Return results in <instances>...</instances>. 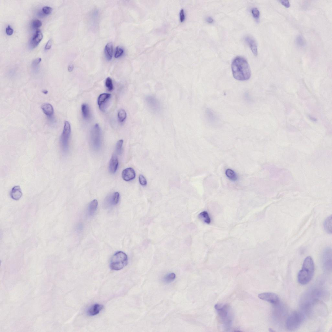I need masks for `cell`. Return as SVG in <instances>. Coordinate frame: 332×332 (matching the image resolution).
<instances>
[{
  "label": "cell",
  "instance_id": "obj_1",
  "mask_svg": "<svg viewBox=\"0 0 332 332\" xmlns=\"http://www.w3.org/2000/svg\"><path fill=\"white\" fill-rule=\"evenodd\" d=\"M232 70L234 77L236 80L245 81L251 78V68L247 60L243 57H237L234 59L232 63Z\"/></svg>",
  "mask_w": 332,
  "mask_h": 332
},
{
  "label": "cell",
  "instance_id": "obj_2",
  "mask_svg": "<svg viewBox=\"0 0 332 332\" xmlns=\"http://www.w3.org/2000/svg\"><path fill=\"white\" fill-rule=\"evenodd\" d=\"M315 267L310 257H308L304 260L302 269L298 272V280L300 284L305 285L310 282L313 276Z\"/></svg>",
  "mask_w": 332,
  "mask_h": 332
},
{
  "label": "cell",
  "instance_id": "obj_3",
  "mask_svg": "<svg viewBox=\"0 0 332 332\" xmlns=\"http://www.w3.org/2000/svg\"><path fill=\"white\" fill-rule=\"evenodd\" d=\"M215 308L224 327L229 329L231 327L233 319V314L230 306L227 304H217L215 306Z\"/></svg>",
  "mask_w": 332,
  "mask_h": 332
},
{
  "label": "cell",
  "instance_id": "obj_4",
  "mask_svg": "<svg viewBox=\"0 0 332 332\" xmlns=\"http://www.w3.org/2000/svg\"><path fill=\"white\" fill-rule=\"evenodd\" d=\"M127 255L122 251L117 252L112 257L110 263L111 269L113 270H121L127 264Z\"/></svg>",
  "mask_w": 332,
  "mask_h": 332
},
{
  "label": "cell",
  "instance_id": "obj_5",
  "mask_svg": "<svg viewBox=\"0 0 332 332\" xmlns=\"http://www.w3.org/2000/svg\"><path fill=\"white\" fill-rule=\"evenodd\" d=\"M304 320L303 314L299 311H295L289 316L286 323L288 329L294 331L300 327Z\"/></svg>",
  "mask_w": 332,
  "mask_h": 332
},
{
  "label": "cell",
  "instance_id": "obj_6",
  "mask_svg": "<svg viewBox=\"0 0 332 332\" xmlns=\"http://www.w3.org/2000/svg\"><path fill=\"white\" fill-rule=\"evenodd\" d=\"M71 134V127L68 121L65 122L64 127L60 139L61 148L64 153L67 152L69 148V142Z\"/></svg>",
  "mask_w": 332,
  "mask_h": 332
},
{
  "label": "cell",
  "instance_id": "obj_7",
  "mask_svg": "<svg viewBox=\"0 0 332 332\" xmlns=\"http://www.w3.org/2000/svg\"><path fill=\"white\" fill-rule=\"evenodd\" d=\"M91 141L92 146L94 150H98L101 144L100 129L98 124H96L91 131Z\"/></svg>",
  "mask_w": 332,
  "mask_h": 332
},
{
  "label": "cell",
  "instance_id": "obj_8",
  "mask_svg": "<svg viewBox=\"0 0 332 332\" xmlns=\"http://www.w3.org/2000/svg\"><path fill=\"white\" fill-rule=\"evenodd\" d=\"M258 297L262 300L267 301L274 305L279 303L280 299L276 293L272 292L263 293L258 295Z\"/></svg>",
  "mask_w": 332,
  "mask_h": 332
},
{
  "label": "cell",
  "instance_id": "obj_9",
  "mask_svg": "<svg viewBox=\"0 0 332 332\" xmlns=\"http://www.w3.org/2000/svg\"><path fill=\"white\" fill-rule=\"evenodd\" d=\"M119 194L118 192H115L108 196L106 199L104 203L105 207H109L115 205L118 203L119 200Z\"/></svg>",
  "mask_w": 332,
  "mask_h": 332
},
{
  "label": "cell",
  "instance_id": "obj_10",
  "mask_svg": "<svg viewBox=\"0 0 332 332\" xmlns=\"http://www.w3.org/2000/svg\"><path fill=\"white\" fill-rule=\"evenodd\" d=\"M122 176L125 181H129L134 179L136 177V173L132 168H128L123 171Z\"/></svg>",
  "mask_w": 332,
  "mask_h": 332
},
{
  "label": "cell",
  "instance_id": "obj_11",
  "mask_svg": "<svg viewBox=\"0 0 332 332\" xmlns=\"http://www.w3.org/2000/svg\"><path fill=\"white\" fill-rule=\"evenodd\" d=\"M43 38L42 33L40 30H37L30 41V45L32 48L37 47Z\"/></svg>",
  "mask_w": 332,
  "mask_h": 332
},
{
  "label": "cell",
  "instance_id": "obj_12",
  "mask_svg": "<svg viewBox=\"0 0 332 332\" xmlns=\"http://www.w3.org/2000/svg\"><path fill=\"white\" fill-rule=\"evenodd\" d=\"M110 97L111 94L107 93L102 94L100 95L98 99V104L100 109L101 110H104V106L110 99Z\"/></svg>",
  "mask_w": 332,
  "mask_h": 332
},
{
  "label": "cell",
  "instance_id": "obj_13",
  "mask_svg": "<svg viewBox=\"0 0 332 332\" xmlns=\"http://www.w3.org/2000/svg\"><path fill=\"white\" fill-rule=\"evenodd\" d=\"M245 39L247 44L249 45L250 48L254 55L256 56L257 55V48L256 41L253 37L251 36L246 37Z\"/></svg>",
  "mask_w": 332,
  "mask_h": 332
},
{
  "label": "cell",
  "instance_id": "obj_14",
  "mask_svg": "<svg viewBox=\"0 0 332 332\" xmlns=\"http://www.w3.org/2000/svg\"><path fill=\"white\" fill-rule=\"evenodd\" d=\"M119 161L116 155H113L110 161L109 165V171L111 173H115L118 168Z\"/></svg>",
  "mask_w": 332,
  "mask_h": 332
},
{
  "label": "cell",
  "instance_id": "obj_15",
  "mask_svg": "<svg viewBox=\"0 0 332 332\" xmlns=\"http://www.w3.org/2000/svg\"><path fill=\"white\" fill-rule=\"evenodd\" d=\"M22 196V191L20 186H17L12 188L11 192V198L15 200L18 201L21 198Z\"/></svg>",
  "mask_w": 332,
  "mask_h": 332
},
{
  "label": "cell",
  "instance_id": "obj_16",
  "mask_svg": "<svg viewBox=\"0 0 332 332\" xmlns=\"http://www.w3.org/2000/svg\"><path fill=\"white\" fill-rule=\"evenodd\" d=\"M103 306L99 304H96L89 308L87 311V314L89 316H94L98 314L103 310Z\"/></svg>",
  "mask_w": 332,
  "mask_h": 332
},
{
  "label": "cell",
  "instance_id": "obj_17",
  "mask_svg": "<svg viewBox=\"0 0 332 332\" xmlns=\"http://www.w3.org/2000/svg\"><path fill=\"white\" fill-rule=\"evenodd\" d=\"M41 109L43 112L47 117H50L54 114V109L53 106L49 103H45L41 106Z\"/></svg>",
  "mask_w": 332,
  "mask_h": 332
},
{
  "label": "cell",
  "instance_id": "obj_18",
  "mask_svg": "<svg viewBox=\"0 0 332 332\" xmlns=\"http://www.w3.org/2000/svg\"><path fill=\"white\" fill-rule=\"evenodd\" d=\"M104 52L106 58L108 61L111 60L113 53V45L111 42L109 43L106 46Z\"/></svg>",
  "mask_w": 332,
  "mask_h": 332
},
{
  "label": "cell",
  "instance_id": "obj_19",
  "mask_svg": "<svg viewBox=\"0 0 332 332\" xmlns=\"http://www.w3.org/2000/svg\"><path fill=\"white\" fill-rule=\"evenodd\" d=\"M98 205V201L94 200L91 201L88 207V213L89 215L93 216L97 210Z\"/></svg>",
  "mask_w": 332,
  "mask_h": 332
},
{
  "label": "cell",
  "instance_id": "obj_20",
  "mask_svg": "<svg viewBox=\"0 0 332 332\" xmlns=\"http://www.w3.org/2000/svg\"><path fill=\"white\" fill-rule=\"evenodd\" d=\"M332 216L328 217L324 221L323 226L326 231L329 234H331L332 231Z\"/></svg>",
  "mask_w": 332,
  "mask_h": 332
},
{
  "label": "cell",
  "instance_id": "obj_21",
  "mask_svg": "<svg viewBox=\"0 0 332 332\" xmlns=\"http://www.w3.org/2000/svg\"><path fill=\"white\" fill-rule=\"evenodd\" d=\"M81 111L83 118L88 119L90 117V111L89 107L87 104H84L81 106Z\"/></svg>",
  "mask_w": 332,
  "mask_h": 332
},
{
  "label": "cell",
  "instance_id": "obj_22",
  "mask_svg": "<svg viewBox=\"0 0 332 332\" xmlns=\"http://www.w3.org/2000/svg\"><path fill=\"white\" fill-rule=\"evenodd\" d=\"M146 101H147V103L148 105L149 106L150 108H158V102L156 100L154 97L151 96H148L147 98Z\"/></svg>",
  "mask_w": 332,
  "mask_h": 332
},
{
  "label": "cell",
  "instance_id": "obj_23",
  "mask_svg": "<svg viewBox=\"0 0 332 332\" xmlns=\"http://www.w3.org/2000/svg\"><path fill=\"white\" fill-rule=\"evenodd\" d=\"M199 217L207 224H210L211 223V220L210 216L206 211H203L199 214Z\"/></svg>",
  "mask_w": 332,
  "mask_h": 332
},
{
  "label": "cell",
  "instance_id": "obj_24",
  "mask_svg": "<svg viewBox=\"0 0 332 332\" xmlns=\"http://www.w3.org/2000/svg\"><path fill=\"white\" fill-rule=\"evenodd\" d=\"M295 43L296 45L299 47H303L306 45V42L304 38L302 35H298L296 38Z\"/></svg>",
  "mask_w": 332,
  "mask_h": 332
},
{
  "label": "cell",
  "instance_id": "obj_25",
  "mask_svg": "<svg viewBox=\"0 0 332 332\" xmlns=\"http://www.w3.org/2000/svg\"><path fill=\"white\" fill-rule=\"evenodd\" d=\"M226 174L230 180L235 181L237 179V176L236 173L233 170L231 169H227L226 171Z\"/></svg>",
  "mask_w": 332,
  "mask_h": 332
},
{
  "label": "cell",
  "instance_id": "obj_26",
  "mask_svg": "<svg viewBox=\"0 0 332 332\" xmlns=\"http://www.w3.org/2000/svg\"><path fill=\"white\" fill-rule=\"evenodd\" d=\"M127 117L126 112L124 109H121L118 113V117L119 121L122 122L125 121Z\"/></svg>",
  "mask_w": 332,
  "mask_h": 332
},
{
  "label": "cell",
  "instance_id": "obj_27",
  "mask_svg": "<svg viewBox=\"0 0 332 332\" xmlns=\"http://www.w3.org/2000/svg\"><path fill=\"white\" fill-rule=\"evenodd\" d=\"M123 144V140H121L117 142L116 146V152L117 154L119 155L122 152V147Z\"/></svg>",
  "mask_w": 332,
  "mask_h": 332
},
{
  "label": "cell",
  "instance_id": "obj_28",
  "mask_svg": "<svg viewBox=\"0 0 332 332\" xmlns=\"http://www.w3.org/2000/svg\"><path fill=\"white\" fill-rule=\"evenodd\" d=\"M106 86L108 90L111 91L113 89V85L111 79L108 77L106 79Z\"/></svg>",
  "mask_w": 332,
  "mask_h": 332
},
{
  "label": "cell",
  "instance_id": "obj_29",
  "mask_svg": "<svg viewBox=\"0 0 332 332\" xmlns=\"http://www.w3.org/2000/svg\"><path fill=\"white\" fill-rule=\"evenodd\" d=\"M42 23L41 20H33L32 23V26L33 29H37L41 26Z\"/></svg>",
  "mask_w": 332,
  "mask_h": 332
},
{
  "label": "cell",
  "instance_id": "obj_30",
  "mask_svg": "<svg viewBox=\"0 0 332 332\" xmlns=\"http://www.w3.org/2000/svg\"><path fill=\"white\" fill-rule=\"evenodd\" d=\"M251 13L253 16L256 20H259L260 16V12L258 9L256 7H254L251 10Z\"/></svg>",
  "mask_w": 332,
  "mask_h": 332
},
{
  "label": "cell",
  "instance_id": "obj_31",
  "mask_svg": "<svg viewBox=\"0 0 332 332\" xmlns=\"http://www.w3.org/2000/svg\"><path fill=\"white\" fill-rule=\"evenodd\" d=\"M123 52L124 50L121 48L119 47H117L116 48V52L115 55V57L116 58H119L123 54Z\"/></svg>",
  "mask_w": 332,
  "mask_h": 332
},
{
  "label": "cell",
  "instance_id": "obj_32",
  "mask_svg": "<svg viewBox=\"0 0 332 332\" xmlns=\"http://www.w3.org/2000/svg\"><path fill=\"white\" fill-rule=\"evenodd\" d=\"M175 278V274L174 273H172L167 275L165 278V280L167 282H170L174 280Z\"/></svg>",
  "mask_w": 332,
  "mask_h": 332
},
{
  "label": "cell",
  "instance_id": "obj_33",
  "mask_svg": "<svg viewBox=\"0 0 332 332\" xmlns=\"http://www.w3.org/2000/svg\"><path fill=\"white\" fill-rule=\"evenodd\" d=\"M42 10L43 13L45 15L50 14L52 11L51 7L48 6H45L43 7Z\"/></svg>",
  "mask_w": 332,
  "mask_h": 332
},
{
  "label": "cell",
  "instance_id": "obj_34",
  "mask_svg": "<svg viewBox=\"0 0 332 332\" xmlns=\"http://www.w3.org/2000/svg\"><path fill=\"white\" fill-rule=\"evenodd\" d=\"M139 181L140 184L143 186H146L147 181L146 178L142 175H140L139 177Z\"/></svg>",
  "mask_w": 332,
  "mask_h": 332
},
{
  "label": "cell",
  "instance_id": "obj_35",
  "mask_svg": "<svg viewBox=\"0 0 332 332\" xmlns=\"http://www.w3.org/2000/svg\"><path fill=\"white\" fill-rule=\"evenodd\" d=\"M6 31L7 34L8 35H11L13 34L14 30L9 25L6 28Z\"/></svg>",
  "mask_w": 332,
  "mask_h": 332
},
{
  "label": "cell",
  "instance_id": "obj_36",
  "mask_svg": "<svg viewBox=\"0 0 332 332\" xmlns=\"http://www.w3.org/2000/svg\"><path fill=\"white\" fill-rule=\"evenodd\" d=\"M180 18L181 22H183L185 20V12L183 9H181L180 12Z\"/></svg>",
  "mask_w": 332,
  "mask_h": 332
},
{
  "label": "cell",
  "instance_id": "obj_37",
  "mask_svg": "<svg viewBox=\"0 0 332 332\" xmlns=\"http://www.w3.org/2000/svg\"><path fill=\"white\" fill-rule=\"evenodd\" d=\"M280 2L283 5L287 7V8H288L290 6L289 1L287 0H281Z\"/></svg>",
  "mask_w": 332,
  "mask_h": 332
},
{
  "label": "cell",
  "instance_id": "obj_38",
  "mask_svg": "<svg viewBox=\"0 0 332 332\" xmlns=\"http://www.w3.org/2000/svg\"><path fill=\"white\" fill-rule=\"evenodd\" d=\"M42 59L41 58H37L35 59L33 62V66L35 67L39 64L41 61Z\"/></svg>",
  "mask_w": 332,
  "mask_h": 332
},
{
  "label": "cell",
  "instance_id": "obj_39",
  "mask_svg": "<svg viewBox=\"0 0 332 332\" xmlns=\"http://www.w3.org/2000/svg\"><path fill=\"white\" fill-rule=\"evenodd\" d=\"M52 41L50 39L48 40L46 45L45 47V50H49L51 47L52 46Z\"/></svg>",
  "mask_w": 332,
  "mask_h": 332
},
{
  "label": "cell",
  "instance_id": "obj_40",
  "mask_svg": "<svg viewBox=\"0 0 332 332\" xmlns=\"http://www.w3.org/2000/svg\"><path fill=\"white\" fill-rule=\"evenodd\" d=\"M74 69V66L72 64H70L68 66V70L70 72H72Z\"/></svg>",
  "mask_w": 332,
  "mask_h": 332
},
{
  "label": "cell",
  "instance_id": "obj_41",
  "mask_svg": "<svg viewBox=\"0 0 332 332\" xmlns=\"http://www.w3.org/2000/svg\"><path fill=\"white\" fill-rule=\"evenodd\" d=\"M207 22L209 23H212L213 22V20L211 17H209L207 18Z\"/></svg>",
  "mask_w": 332,
  "mask_h": 332
},
{
  "label": "cell",
  "instance_id": "obj_42",
  "mask_svg": "<svg viewBox=\"0 0 332 332\" xmlns=\"http://www.w3.org/2000/svg\"><path fill=\"white\" fill-rule=\"evenodd\" d=\"M42 92L43 93L45 94H47L48 93V91L46 90H43Z\"/></svg>",
  "mask_w": 332,
  "mask_h": 332
},
{
  "label": "cell",
  "instance_id": "obj_43",
  "mask_svg": "<svg viewBox=\"0 0 332 332\" xmlns=\"http://www.w3.org/2000/svg\"><path fill=\"white\" fill-rule=\"evenodd\" d=\"M269 331H270V332H272V331H273V330H272V329H271V328H270V329H269Z\"/></svg>",
  "mask_w": 332,
  "mask_h": 332
}]
</instances>
